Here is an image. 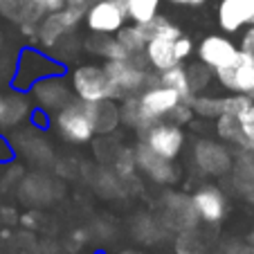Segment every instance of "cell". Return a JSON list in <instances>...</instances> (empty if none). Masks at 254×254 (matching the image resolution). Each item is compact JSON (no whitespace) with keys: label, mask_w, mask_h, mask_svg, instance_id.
<instances>
[{"label":"cell","mask_w":254,"mask_h":254,"mask_svg":"<svg viewBox=\"0 0 254 254\" xmlns=\"http://www.w3.org/2000/svg\"><path fill=\"white\" fill-rule=\"evenodd\" d=\"M83 50L90 52V54H95V57H101L104 61H120V59H128L126 50L117 43L115 34L111 36V34L90 32V36L83 41Z\"/></svg>","instance_id":"21"},{"label":"cell","mask_w":254,"mask_h":254,"mask_svg":"<svg viewBox=\"0 0 254 254\" xmlns=\"http://www.w3.org/2000/svg\"><path fill=\"white\" fill-rule=\"evenodd\" d=\"M160 5H162V0H124L126 18L130 23L146 25L160 14Z\"/></svg>","instance_id":"26"},{"label":"cell","mask_w":254,"mask_h":254,"mask_svg":"<svg viewBox=\"0 0 254 254\" xmlns=\"http://www.w3.org/2000/svg\"><path fill=\"white\" fill-rule=\"evenodd\" d=\"M180 36H176V39H171V36H149L146 48H144V57L149 61L151 70L162 72L180 63V57H178V39Z\"/></svg>","instance_id":"17"},{"label":"cell","mask_w":254,"mask_h":254,"mask_svg":"<svg viewBox=\"0 0 254 254\" xmlns=\"http://www.w3.org/2000/svg\"><path fill=\"white\" fill-rule=\"evenodd\" d=\"M248 149H250V151H252V155H254V144H250V146H248Z\"/></svg>","instance_id":"39"},{"label":"cell","mask_w":254,"mask_h":254,"mask_svg":"<svg viewBox=\"0 0 254 254\" xmlns=\"http://www.w3.org/2000/svg\"><path fill=\"white\" fill-rule=\"evenodd\" d=\"M92 0H65V7H70V9H74V11H86L88 9V5H90Z\"/></svg>","instance_id":"36"},{"label":"cell","mask_w":254,"mask_h":254,"mask_svg":"<svg viewBox=\"0 0 254 254\" xmlns=\"http://www.w3.org/2000/svg\"><path fill=\"white\" fill-rule=\"evenodd\" d=\"M176 254H205V241L202 234H198V227L193 230H185L176 234Z\"/></svg>","instance_id":"29"},{"label":"cell","mask_w":254,"mask_h":254,"mask_svg":"<svg viewBox=\"0 0 254 254\" xmlns=\"http://www.w3.org/2000/svg\"><path fill=\"white\" fill-rule=\"evenodd\" d=\"M61 70L59 63L54 59L45 57L43 50L39 48H27L20 52V59H18V67H16V77L11 81L14 90H29L34 83L39 81V79L48 77V74H57Z\"/></svg>","instance_id":"7"},{"label":"cell","mask_w":254,"mask_h":254,"mask_svg":"<svg viewBox=\"0 0 254 254\" xmlns=\"http://www.w3.org/2000/svg\"><path fill=\"white\" fill-rule=\"evenodd\" d=\"M32 2H34V5H39L45 14L57 11V9H63V7H65V0H32Z\"/></svg>","instance_id":"34"},{"label":"cell","mask_w":254,"mask_h":254,"mask_svg":"<svg viewBox=\"0 0 254 254\" xmlns=\"http://www.w3.org/2000/svg\"><path fill=\"white\" fill-rule=\"evenodd\" d=\"M239 45L234 43L227 36H221V34H209L200 43L196 45V57L200 63H205L207 67H211L214 72L225 70V67H232L239 59Z\"/></svg>","instance_id":"14"},{"label":"cell","mask_w":254,"mask_h":254,"mask_svg":"<svg viewBox=\"0 0 254 254\" xmlns=\"http://www.w3.org/2000/svg\"><path fill=\"white\" fill-rule=\"evenodd\" d=\"M214 79L227 92H239L254 101V52L239 50V59L234 65L214 72Z\"/></svg>","instance_id":"13"},{"label":"cell","mask_w":254,"mask_h":254,"mask_svg":"<svg viewBox=\"0 0 254 254\" xmlns=\"http://www.w3.org/2000/svg\"><path fill=\"white\" fill-rule=\"evenodd\" d=\"M171 5H180V7H200L205 5L207 0H169Z\"/></svg>","instance_id":"37"},{"label":"cell","mask_w":254,"mask_h":254,"mask_svg":"<svg viewBox=\"0 0 254 254\" xmlns=\"http://www.w3.org/2000/svg\"><path fill=\"white\" fill-rule=\"evenodd\" d=\"M0 104H2V92H0Z\"/></svg>","instance_id":"40"},{"label":"cell","mask_w":254,"mask_h":254,"mask_svg":"<svg viewBox=\"0 0 254 254\" xmlns=\"http://www.w3.org/2000/svg\"><path fill=\"white\" fill-rule=\"evenodd\" d=\"M191 202L200 223H207V225H218L227 216V209H230L227 193L218 185H211V183L200 185L191 193Z\"/></svg>","instance_id":"15"},{"label":"cell","mask_w":254,"mask_h":254,"mask_svg":"<svg viewBox=\"0 0 254 254\" xmlns=\"http://www.w3.org/2000/svg\"><path fill=\"white\" fill-rule=\"evenodd\" d=\"M115 39H117V43H120L122 48L126 50V54H128V57H133V54H142L144 52L149 36H146V29H144V25L126 23L124 27H122L120 32L115 34Z\"/></svg>","instance_id":"23"},{"label":"cell","mask_w":254,"mask_h":254,"mask_svg":"<svg viewBox=\"0 0 254 254\" xmlns=\"http://www.w3.org/2000/svg\"><path fill=\"white\" fill-rule=\"evenodd\" d=\"M108 164H111L113 171L122 178H130L135 171H137V167H135V151L128 149V146L115 149V153H113V158L108 160Z\"/></svg>","instance_id":"30"},{"label":"cell","mask_w":254,"mask_h":254,"mask_svg":"<svg viewBox=\"0 0 254 254\" xmlns=\"http://www.w3.org/2000/svg\"><path fill=\"white\" fill-rule=\"evenodd\" d=\"M193 117H196V115H193L189 101H180V104L176 106V111L171 113V117H169V120L176 122V124H180V126H185V124H191Z\"/></svg>","instance_id":"33"},{"label":"cell","mask_w":254,"mask_h":254,"mask_svg":"<svg viewBox=\"0 0 254 254\" xmlns=\"http://www.w3.org/2000/svg\"><path fill=\"white\" fill-rule=\"evenodd\" d=\"M120 254H139V252H135V250H124V252H120Z\"/></svg>","instance_id":"38"},{"label":"cell","mask_w":254,"mask_h":254,"mask_svg":"<svg viewBox=\"0 0 254 254\" xmlns=\"http://www.w3.org/2000/svg\"><path fill=\"white\" fill-rule=\"evenodd\" d=\"M250 104H252V99H248L245 95H239V92H230V95H223V115H234V117H239Z\"/></svg>","instance_id":"31"},{"label":"cell","mask_w":254,"mask_h":254,"mask_svg":"<svg viewBox=\"0 0 254 254\" xmlns=\"http://www.w3.org/2000/svg\"><path fill=\"white\" fill-rule=\"evenodd\" d=\"M160 223L167 227V232H176V234L200 225V218L193 209L191 196L178 191L167 193L162 198V205H160Z\"/></svg>","instance_id":"9"},{"label":"cell","mask_w":254,"mask_h":254,"mask_svg":"<svg viewBox=\"0 0 254 254\" xmlns=\"http://www.w3.org/2000/svg\"><path fill=\"white\" fill-rule=\"evenodd\" d=\"M90 115H92V124H95L97 135H111L120 126V104L113 99L92 101Z\"/></svg>","instance_id":"20"},{"label":"cell","mask_w":254,"mask_h":254,"mask_svg":"<svg viewBox=\"0 0 254 254\" xmlns=\"http://www.w3.org/2000/svg\"><path fill=\"white\" fill-rule=\"evenodd\" d=\"M191 160L196 164L198 173L209 178H223L230 173L232 162H234V151L227 149L225 142L202 137L196 139L191 149Z\"/></svg>","instance_id":"6"},{"label":"cell","mask_w":254,"mask_h":254,"mask_svg":"<svg viewBox=\"0 0 254 254\" xmlns=\"http://www.w3.org/2000/svg\"><path fill=\"white\" fill-rule=\"evenodd\" d=\"M187 67V79H189V86H191V92L198 95V92H207V88L211 86L214 81V70L207 67L205 63L196 61V63H189Z\"/></svg>","instance_id":"28"},{"label":"cell","mask_w":254,"mask_h":254,"mask_svg":"<svg viewBox=\"0 0 254 254\" xmlns=\"http://www.w3.org/2000/svg\"><path fill=\"white\" fill-rule=\"evenodd\" d=\"M158 79H160V83H162V86L176 90L183 101H191L193 92H191V86H189L187 67H185V63H178V65L169 67V70L158 72Z\"/></svg>","instance_id":"24"},{"label":"cell","mask_w":254,"mask_h":254,"mask_svg":"<svg viewBox=\"0 0 254 254\" xmlns=\"http://www.w3.org/2000/svg\"><path fill=\"white\" fill-rule=\"evenodd\" d=\"M139 142L146 144L153 153L162 155L167 160L176 162L180 158L185 149V142H187V135H185L183 126L176 124L171 120H158L153 124H149L146 128L139 130Z\"/></svg>","instance_id":"5"},{"label":"cell","mask_w":254,"mask_h":254,"mask_svg":"<svg viewBox=\"0 0 254 254\" xmlns=\"http://www.w3.org/2000/svg\"><path fill=\"white\" fill-rule=\"evenodd\" d=\"M239 48L245 50V52H254V25H248V32L243 34Z\"/></svg>","instance_id":"35"},{"label":"cell","mask_w":254,"mask_h":254,"mask_svg":"<svg viewBox=\"0 0 254 254\" xmlns=\"http://www.w3.org/2000/svg\"><path fill=\"white\" fill-rule=\"evenodd\" d=\"M135 151V167L137 171H142V176H146L151 183L162 185V187H171L180 180V169L176 167L173 160H167L162 155L153 153L146 144L137 142L133 146Z\"/></svg>","instance_id":"12"},{"label":"cell","mask_w":254,"mask_h":254,"mask_svg":"<svg viewBox=\"0 0 254 254\" xmlns=\"http://www.w3.org/2000/svg\"><path fill=\"white\" fill-rule=\"evenodd\" d=\"M239 126H241V133H243V137H245V142H248V146L250 144H254V101L245 108L243 113H241L239 117Z\"/></svg>","instance_id":"32"},{"label":"cell","mask_w":254,"mask_h":254,"mask_svg":"<svg viewBox=\"0 0 254 254\" xmlns=\"http://www.w3.org/2000/svg\"><path fill=\"white\" fill-rule=\"evenodd\" d=\"M250 254H254V252H250Z\"/></svg>","instance_id":"41"},{"label":"cell","mask_w":254,"mask_h":254,"mask_svg":"<svg viewBox=\"0 0 254 254\" xmlns=\"http://www.w3.org/2000/svg\"><path fill=\"white\" fill-rule=\"evenodd\" d=\"M70 88L77 99L88 101V104L104 99L120 101V92H117L115 83L111 81L106 67L97 65V63H81V65L72 67Z\"/></svg>","instance_id":"1"},{"label":"cell","mask_w":254,"mask_h":254,"mask_svg":"<svg viewBox=\"0 0 254 254\" xmlns=\"http://www.w3.org/2000/svg\"><path fill=\"white\" fill-rule=\"evenodd\" d=\"M32 115V104L25 97V92L14 90L9 95H2L0 104V128H16Z\"/></svg>","instance_id":"19"},{"label":"cell","mask_w":254,"mask_h":254,"mask_svg":"<svg viewBox=\"0 0 254 254\" xmlns=\"http://www.w3.org/2000/svg\"><path fill=\"white\" fill-rule=\"evenodd\" d=\"M104 67H106V72H108L111 81L115 83L117 92H120V99L122 97H128V95H139L144 88L153 86V83H160L158 72L135 63L130 57L120 59V61H106Z\"/></svg>","instance_id":"4"},{"label":"cell","mask_w":254,"mask_h":254,"mask_svg":"<svg viewBox=\"0 0 254 254\" xmlns=\"http://www.w3.org/2000/svg\"><path fill=\"white\" fill-rule=\"evenodd\" d=\"M29 95L45 115H54L67 101L74 99V92H72L70 83L63 79V74H48V77L39 79L29 88Z\"/></svg>","instance_id":"11"},{"label":"cell","mask_w":254,"mask_h":254,"mask_svg":"<svg viewBox=\"0 0 254 254\" xmlns=\"http://www.w3.org/2000/svg\"><path fill=\"white\" fill-rule=\"evenodd\" d=\"M214 122H216V135H218L221 142L230 144L234 149H248V142H245L239 120L234 115H218Z\"/></svg>","instance_id":"25"},{"label":"cell","mask_w":254,"mask_h":254,"mask_svg":"<svg viewBox=\"0 0 254 254\" xmlns=\"http://www.w3.org/2000/svg\"><path fill=\"white\" fill-rule=\"evenodd\" d=\"M54 126L59 135L70 144H88L95 137V124L90 115V104L81 99L67 101L61 111L54 113Z\"/></svg>","instance_id":"2"},{"label":"cell","mask_w":254,"mask_h":254,"mask_svg":"<svg viewBox=\"0 0 254 254\" xmlns=\"http://www.w3.org/2000/svg\"><path fill=\"white\" fill-rule=\"evenodd\" d=\"M135 97H137L139 113H142L146 126L158 120H169L171 113L176 111V106L183 101L176 90L162 86V83H153V86L144 88V90ZM146 126H144V128H146Z\"/></svg>","instance_id":"10"},{"label":"cell","mask_w":254,"mask_h":254,"mask_svg":"<svg viewBox=\"0 0 254 254\" xmlns=\"http://www.w3.org/2000/svg\"><path fill=\"white\" fill-rule=\"evenodd\" d=\"M216 18L225 34L241 32L248 25H254V0H221Z\"/></svg>","instance_id":"16"},{"label":"cell","mask_w":254,"mask_h":254,"mask_svg":"<svg viewBox=\"0 0 254 254\" xmlns=\"http://www.w3.org/2000/svg\"><path fill=\"white\" fill-rule=\"evenodd\" d=\"M81 23H83V14L81 11L70 9V7L50 11V14H45L43 18H41L34 41H36L39 50H43V52L57 50L63 41L74 36V32L79 29Z\"/></svg>","instance_id":"3"},{"label":"cell","mask_w":254,"mask_h":254,"mask_svg":"<svg viewBox=\"0 0 254 254\" xmlns=\"http://www.w3.org/2000/svg\"><path fill=\"white\" fill-rule=\"evenodd\" d=\"M0 16L14 23H32L39 25L45 11L39 5H34L32 0H0Z\"/></svg>","instance_id":"22"},{"label":"cell","mask_w":254,"mask_h":254,"mask_svg":"<svg viewBox=\"0 0 254 254\" xmlns=\"http://www.w3.org/2000/svg\"><path fill=\"white\" fill-rule=\"evenodd\" d=\"M232 187L245 200L254 202V155L250 149H234L232 162Z\"/></svg>","instance_id":"18"},{"label":"cell","mask_w":254,"mask_h":254,"mask_svg":"<svg viewBox=\"0 0 254 254\" xmlns=\"http://www.w3.org/2000/svg\"><path fill=\"white\" fill-rule=\"evenodd\" d=\"M128 23L126 18L124 2L117 0H92L88 9L83 11V25L88 32L95 34H117L124 25Z\"/></svg>","instance_id":"8"},{"label":"cell","mask_w":254,"mask_h":254,"mask_svg":"<svg viewBox=\"0 0 254 254\" xmlns=\"http://www.w3.org/2000/svg\"><path fill=\"white\" fill-rule=\"evenodd\" d=\"M191 111L196 117L202 120H216L218 115H223V95H209V92H198L189 101Z\"/></svg>","instance_id":"27"}]
</instances>
